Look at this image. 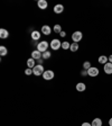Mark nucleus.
<instances>
[{"label":"nucleus","instance_id":"20e7f679","mask_svg":"<svg viewBox=\"0 0 112 126\" xmlns=\"http://www.w3.org/2000/svg\"><path fill=\"white\" fill-rule=\"evenodd\" d=\"M83 38V34H82V32H74L73 34H72V39H73V42L74 43H78L81 39Z\"/></svg>","mask_w":112,"mask_h":126},{"label":"nucleus","instance_id":"4468645a","mask_svg":"<svg viewBox=\"0 0 112 126\" xmlns=\"http://www.w3.org/2000/svg\"><path fill=\"white\" fill-rule=\"evenodd\" d=\"M35 63H36V60H34L33 58H30L28 61H27V66H28L29 69H34L35 65H36Z\"/></svg>","mask_w":112,"mask_h":126},{"label":"nucleus","instance_id":"9d476101","mask_svg":"<svg viewBox=\"0 0 112 126\" xmlns=\"http://www.w3.org/2000/svg\"><path fill=\"white\" fill-rule=\"evenodd\" d=\"M37 5H38V7H39V9H46L47 8V6H48V3H47V1L46 0H38V2H37Z\"/></svg>","mask_w":112,"mask_h":126},{"label":"nucleus","instance_id":"cd10ccee","mask_svg":"<svg viewBox=\"0 0 112 126\" xmlns=\"http://www.w3.org/2000/svg\"><path fill=\"white\" fill-rule=\"evenodd\" d=\"M108 58H109V62H110V63H112V54H111V55H109Z\"/></svg>","mask_w":112,"mask_h":126},{"label":"nucleus","instance_id":"c756f323","mask_svg":"<svg viewBox=\"0 0 112 126\" xmlns=\"http://www.w3.org/2000/svg\"><path fill=\"white\" fill-rule=\"evenodd\" d=\"M42 63H43V60H42V59H39V60H38V64H42Z\"/></svg>","mask_w":112,"mask_h":126},{"label":"nucleus","instance_id":"bb28decb","mask_svg":"<svg viewBox=\"0 0 112 126\" xmlns=\"http://www.w3.org/2000/svg\"><path fill=\"white\" fill-rule=\"evenodd\" d=\"M82 76H87V71H86V70H84L83 72H82Z\"/></svg>","mask_w":112,"mask_h":126},{"label":"nucleus","instance_id":"5701e85b","mask_svg":"<svg viewBox=\"0 0 112 126\" xmlns=\"http://www.w3.org/2000/svg\"><path fill=\"white\" fill-rule=\"evenodd\" d=\"M70 47H71V44L68 42H63L62 43V48L63 50H68Z\"/></svg>","mask_w":112,"mask_h":126},{"label":"nucleus","instance_id":"4be33fe9","mask_svg":"<svg viewBox=\"0 0 112 126\" xmlns=\"http://www.w3.org/2000/svg\"><path fill=\"white\" fill-rule=\"evenodd\" d=\"M90 68H91V62H89V61H85V62L83 63V69L87 71Z\"/></svg>","mask_w":112,"mask_h":126},{"label":"nucleus","instance_id":"c85d7f7f","mask_svg":"<svg viewBox=\"0 0 112 126\" xmlns=\"http://www.w3.org/2000/svg\"><path fill=\"white\" fill-rule=\"evenodd\" d=\"M109 126H112V117L109 119Z\"/></svg>","mask_w":112,"mask_h":126},{"label":"nucleus","instance_id":"7ed1b4c3","mask_svg":"<svg viewBox=\"0 0 112 126\" xmlns=\"http://www.w3.org/2000/svg\"><path fill=\"white\" fill-rule=\"evenodd\" d=\"M48 43L46 42V41H43V42H40L38 45H37V51H39L40 53H44L47 51V48H48Z\"/></svg>","mask_w":112,"mask_h":126},{"label":"nucleus","instance_id":"aec40b11","mask_svg":"<svg viewBox=\"0 0 112 126\" xmlns=\"http://www.w3.org/2000/svg\"><path fill=\"white\" fill-rule=\"evenodd\" d=\"M52 56V53L50 52H48V51H46V52H44L43 53V56H42V59L43 60H48V59Z\"/></svg>","mask_w":112,"mask_h":126},{"label":"nucleus","instance_id":"b1692460","mask_svg":"<svg viewBox=\"0 0 112 126\" xmlns=\"http://www.w3.org/2000/svg\"><path fill=\"white\" fill-rule=\"evenodd\" d=\"M33 73V69H26V70H25V74H26V76H30V74Z\"/></svg>","mask_w":112,"mask_h":126},{"label":"nucleus","instance_id":"f03ea898","mask_svg":"<svg viewBox=\"0 0 112 126\" xmlns=\"http://www.w3.org/2000/svg\"><path fill=\"white\" fill-rule=\"evenodd\" d=\"M50 46L52 47V50H54V51H57L58 48H60V47H62V43H61V41H60V39H57V38H54V39H52V42H50Z\"/></svg>","mask_w":112,"mask_h":126},{"label":"nucleus","instance_id":"ddd939ff","mask_svg":"<svg viewBox=\"0 0 112 126\" xmlns=\"http://www.w3.org/2000/svg\"><path fill=\"white\" fill-rule=\"evenodd\" d=\"M85 89H86V86H85V83H83V82H78V83L76 84V90H77V91L83 92Z\"/></svg>","mask_w":112,"mask_h":126},{"label":"nucleus","instance_id":"dca6fc26","mask_svg":"<svg viewBox=\"0 0 112 126\" xmlns=\"http://www.w3.org/2000/svg\"><path fill=\"white\" fill-rule=\"evenodd\" d=\"M92 126H102V119L101 118H94L91 123Z\"/></svg>","mask_w":112,"mask_h":126},{"label":"nucleus","instance_id":"39448f33","mask_svg":"<svg viewBox=\"0 0 112 126\" xmlns=\"http://www.w3.org/2000/svg\"><path fill=\"white\" fill-rule=\"evenodd\" d=\"M87 76L92 77V78L99 76V69L95 68V66H91V68L87 70Z\"/></svg>","mask_w":112,"mask_h":126},{"label":"nucleus","instance_id":"6e6552de","mask_svg":"<svg viewBox=\"0 0 112 126\" xmlns=\"http://www.w3.org/2000/svg\"><path fill=\"white\" fill-rule=\"evenodd\" d=\"M43 56V53H40L39 51H33V53H31V58L34 59V60H39V59H42Z\"/></svg>","mask_w":112,"mask_h":126},{"label":"nucleus","instance_id":"9b49d317","mask_svg":"<svg viewBox=\"0 0 112 126\" xmlns=\"http://www.w3.org/2000/svg\"><path fill=\"white\" fill-rule=\"evenodd\" d=\"M98 61H99L100 64H103V65H104L105 63L109 62V58H108V56H105V55H101V56H99Z\"/></svg>","mask_w":112,"mask_h":126},{"label":"nucleus","instance_id":"f257e3e1","mask_svg":"<svg viewBox=\"0 0 112 126\" xmlns=\"http://www.w3.org/2000/svg\"><path fill=\"white\" fill-rule=\"evenodd\" d=\"M45 72V70H44V66H43V64H36L35 65V68L33 69V73L35 74V76H42L43 73Z\"/></svg>","mask_w":112,"mask_h":126},{"label":"nucleus","instance_id":"6ab92c4d","mask_svg":"<svg viewBox=\"0 0 112 126\" xmlns=\"http://www.w3.org/2000/svg\"><path fill=\"white\" fill-rule=\"evenodd\" d=\"M70 50L72 51V52H76V51L78 50V43H72V44H71Z\"/></svg>","mask_w":112,"mask_h":126},{"label":"nucleus","instance_id":"393cba45","mask_svg":"<svg viewBox=\"0 0 112 126\" xmlns=\"http://www.w3.org/2000/svg\"><path fill=\"white\" fill-rule=\"evenodd\" d=\"M61 37H65L66 36V33H65V32H64V31H62V32H61Z\"/></svg>","mask_w":112,"mask_h":126},{"label":"nucleus","instance_id":"0eeeda50","mask_svg":"<svg viewBox=\"0 0 112 126\" xmlns=\"http://www.w3.org/2000/svg\"><path fill=\"white\" fill-rule=\"evenodd\" d=\"M103 70H104V72L107 74H112V63H110V62L105 63L104 65H103Z\"/></svg>","mask_w":112,"mask_h":126},{"label":"nucleus","instance_id":"a878e982","mask_svg":"<svg viewBox=\"0 0 112 126\" xmlns=\"http://www.w3.org/2000/svg\"><path fill=\"white\" fill-rule=\"evenodd\" d=\"M82 126H92V125H91L90 123H87V122H85V123L82 124Z\"/></svg>","mask_w":112,"mask_h":126},{"label":"nucleus","instance_id":"a211bd4d","mask_svg":"<svg viewBox=\"0 0 112 126\" xmlns=\"http://www.w3.org/2000/svg\"><path fill=\"white\" fill-rule=\"evenodd\" d=\"M7 54H8L7 47L1 45V46H0V55H1V56H5V55H7Z\"/></svg>","mask_w":112,"mask_h":126},{"label":"nucleus","instance_id":"f3484780","mask_svg":"<svg viewBox=\"0 0 112 126\" xmlns=\"http://www.w3.org/2000/svg\"><path fill=\"white\" fill-rule=\"evenodd\" d=\"M31 38L34 39V41H37V39L40 38V32L38 31H34L31 33Z\"/></svg>","mask_w":112,"mask_h":126},{"label":"nucleus","instance_id":"1a4fd4ad","mask_svg":"<svg viewBox=\"0 0 112 126\" xmlns=\"http://www.w3.org/2000/svg\"><path fill=\"white\" fill-rule=\"evenodd\" d=\"M42 33L44 35H50V33H52V28H50L48 25H44V26L42 27Z\"/></svg>","mask_w":112,"mask_h":126},{"label":"nucleus","instance_id":"412c9836","mask_svg":"<svg viewBox=\"0 0 112 126\" xmlns=\"http://www.w3.org/2000/svg\"><path fill=\"white\" fill-rule=\"evenodd\" d=\"M54 32L55 33H57V34H61V32H62V27H61V25L56 24V25L54 26Z\"/></svg>","mask_w":112,"mask_h":126},{"label":"nucleus","instance_id":"f8f14e48","mask_svg":"<svg viewBox=\"0 0 112 126\" xmlns=\"http://www.w3.org/2000/svg\"><path fill=\"white\" fill-rule=\"evenodd\" d=\"M64 11V6L63 5H56L54 7V13L55 14H62Z\"/></svg>","mask_w":112,"mask_h":126},{"label":"nucleus","instance_id":"2eb2a0df","mask_svg":"<svg viewBox=\"0 0 112 126\" xmlns=\"http://www.w3.org/2000/svg\"><path fill=\"white\" fill-rule=\"evenodd\" d=\"M8 36H9V32H8L7 29H5V28L0 29V37H1V38H7Z\"/></svg>","mask_w":112,"mask_h":126},{"label":"nucleus","instance_id":"423d86ee","mask_svg":"<svg viewBox=\"0 0 112 126\" xmlns=\"http://www.w3.org/2000/svg\"><path fill=\"white\" fill-rule=\"evenodd\" d=\"M54 76L55 74L52 70H46L44 73H43V78H44L45 80H52V79L54 78Z\"/></svg>","mask_w":112,"mask_h":126}]
</instances>
